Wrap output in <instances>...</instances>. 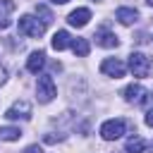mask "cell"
<instances>
[{"mask_svg": "<svg viewBox=\"0 0 153 153\" xmlns=\"http://www.w3.org/2000/svg\"><path fill=\"white\" fill-rule=\"evenodd\" d=\"M24 153H41V148L38 146H29V148H24Z\"/></svg>", "mask_w": 153, "mask_h": 153, "instance_id": "ffe728a7", "label": "cell"}, {"mask_svg": "<svg viewBox=\"0 0 153 153\" xmlns=\"http://www.w3.org/2000/svg\"><path fill=\"white\" fill-rule=\"evenodd\" d=\"M148 96H151V93H148L141 84H129V86L124 88V100H127V103H134V105L148 103V100H151Z\"/></svg>", "mask_w": 153, "mask_h": 153, "instance_id": "5b68a950", "label": "cell"}, {"mask_svg": "<svg viewBox=\"0 0 153 153\" xmlns=\"http://www.w3.org/2000/svg\"><path fill=\"white\" fill-rule=\"evenodd\" d=\"M12 10H14V2H12V0H0V31L10 26V17H7V14H10Z\"/></svg>", "mask_w": 153, "mask_h": 153, "instance_id": "7c38bea8", "label": "cell"}, {"mask_svg": "<svg viewBox=\"0 0 153 153\" xmlns=\"http://www.w3.org/2000/svg\"><path fill=\"white\" fill-rule=\"evenodd\" d=\"M93 2H100V0H93Z\"/></svg>", "mask_w": 153, "mask_h": 153, "instance_id": "cb8c5ba5", "label": "cell"}, {"mask_svg": "<svg viewBox=\"0 0 153 153\" xmlns=\"http://www.w3.org/2000/svg\"><path fill=\"white\" fill-rule=\"evenodd\" d=\"M43 31H45V24L38 22L36 17L24 14V17L19 19V33H24V36H29V38H41Z\"/></svg>", "mask_w": 153, "mask_h": 153, "instance_id": "6da1fadb", "label": "cell"}, {"mask_svg": "<svg viewBox=\"0 0 153 153\" xmlns=\"http://www.w3.org/2000/svg\"><path fill=\"white\" fill-rule=\"evenodd\" d=\"M7 120H29L31 117V103L29 100H17L5 110Z\"/></svg>", "mask_w": 153, "mask_h": 153, "instance_id": "52a82bcc", "label": "cell"}, {"mask_svg": "<svg viewBox=\"0 0 153 153\" xmlns=\"http://www.w3.org/2000/svg\"><path fill=\"white\" fill-rule=\"evenodd\" d=\"M146 2H148V5H151V7H153V0H146Z\"/></svg>", "mask_w": 153, "mask_h": 153, "instance_id": "7402d4cb", "label": "cell"}, {"mask_svg": "<svg viewBox=\"0 0 153 153\" xmlns=\"http://www.w3.org/2000/svg\"><path fill=\"white\" fill-rule=\"evenodd\" d=\"M115 17H117V22H120V24L129 26V24H134V22L139 19V12H136L134 7H120V10L115 12Z\"/></svg>", "mask_w": 153, "mask_h": 153, "instance_id": "8fae6325", "label": "cell"}, {"mask_svg": "<svg viewBox=\"0 0 153 153\" xmlns=\"http://www.w3.org/2000/svg\"><path fill=\"white\" fill-rule=\"evenodd\" d=\"M55 5H65V2H69V0H53Z\"/></svg>", "mask_w": 153, "mask_h": 153, "instance_id": "44dd1931", "label": "cell"}, {"mask_svg": "<svg viewBox=\"0 0 153 153\" xmlns=\"http://www.w3.org/2000/svg\"><path fill=\"white\" fill-rule=\"evenodd\" d=\"M143 139H139V136H131V139H127V153H143Z\"/></svg>", "mask_w": 153, "mask_h": 153, "instance_id": "2e32d148", "label": "cell"}, {"mask_svg": "<svg viewBox=\"0 0 153 153\" xmlns=\"http://www.w3.org/2000/svg\"><path fill=\"white\" fill-rule=\"evenodd\" d=\"M88 19H91V10H86V7H79V10L69 12V17H67V22H69L72 26H76V29L86 26V24H88Z\"/></svg>", "mask_w": 153, "mask_h": 153, "instance_id": "9c48e42d", "label": "cell"}, {"mask_svg": "<svg viewBox=\"0 0 153 153\" xmlns=\"http://www.w3.org/2000/svg\"><path fill=\"white\" fill-rule=\"evenodd\" d=\"M124 129H127V122L124 120H108L100 127V136L105 141H115V139H120L124 134Z\"/></svg>", "mask_w": 153, "mask_h": 153, "instance_id": "277c9868", "label": "cell"}, {"mask_svg": "<svg viewBox=\"0 0 153 153\" xmlns=\"http://www.w3.org/2000/svg\"><path fill=\"white\" fill-rule=\"evenodd\" d=\"M43 65H45V53H43V50L31 53L29 60H26V69H29L31 74H38V72L43 69Z\"/></svg>", "mask_w": 153, "mask_h": 153, "instance_id": "30bf717a", "label": "cell"}, {"mask_svg": "<svg viewBox=\"0 0 153 153\" xmlns=\"http://www.w3.org/2000/svg\"><path fill=\"white\" fill-rule=\"evenodd\" d=\"M151 153H153V143H151Z\"/></svg>", "mask_w": 153, "mask_h": 153, "instance_id": "603a6c76", "label": "cell"}, {"mask_svg": "<svg viewBox=\"0 0 153 153\" xmlns=\"http://www.w3.org/2000/svg\"><path fill=\"white\" fill-rule=\"evenodd\" d=\"M93 38H96V43H98L100 48H117V45H120V38H117L112 31H108V29H98Z\"/></svg>", "mask_w": 153, "mask_h": 153, "instance_id": "ba28073f", "label": "cell"}, {"mask_svg": "<svg viewBox=\"0 0 153 153\" xmlns=\"http://www.w3.org/2000/svg\"><path fill=\"white\" fill-rule=\"evenodd\" d=\"M36 12L43 17V24H50V22H53V14H50V10H48L45 5H36Z\"/></svg>", "mask_w": 153, "mask_h": 153, "instance_id": "e0dca14e", "label": "cell"}, {"mask_svg": "<svg viewBox=\"0 0 153 153\" xmlns=\"http://www.w3.org/2000/svg\"><path fill=\"white\" fill-rule=\"evenodd\" d=\"M5 79H7V69H5V65L0 62V86L5 84Z\"/></svg>", "mask_w": 153, "mask_h": 153, "instance_id": "ac0fdd59", "label": "cell"}, {"mask_svg": "<svg viewBox=\"0 0 153 153\" xmlns=\"http://www.w3.org/2000/svg\"><path fill=\"white\" fill-rule=\"evenodd\" d=\"M100 72H103V74H108V76L122 79V76L127 74V65H124L122 60H117V57H108V60H103V62H100Z\"/></svg>", "mask_w": 153, "mask_h": 153, "instance_id": "8992f818", "label": "cell"}, {"mask_svg": "<svg viewBox=\"0 0 153 153\" xmlns=\"http://www.w3.org/2000/svg\"><path fill=\"white\" fill-rule=\"evenodd\" d=\"M69 45H72L74 55H79V57H86V55H88V50H91V45H88V41H86V38H74Z\"/></svg>", "mask_w": 153, "mask_h": 153, "instance_id": "5bb4252c", "label": "cell"}, {"mask_svg": "<svg viewBox=\"0 0 153 153\" xmlns=\"http://www.w3.org/2000/svg\"><path fill=\"white\" fill-rule=\"evenodd\" d=\"M146 124H148V127H153V110H148V112H146Z\"/></svg>", "mask_w": 153, "mask_h": 153, "instance_id": "d6986e66", "label": "cell"}, {"mask_svg": "<svg viewBox=\"0 0 153 153\" xmlns=\"http://www.w3.org/2000/svg\"><path fill=\"white\" fill-rule=\"evenodd\" d=\"M50 43H53V48H55V50H65V48L72 43V36H69L67 31H57V33L53 36V41H50Z\"/></svg>", "mask_w": 153, "mask_h": 153, "instance_id": "4fadbf2b", "label": "cell"}, {"mask_svg": "<svg viewBox=\"0 0 153 153\" xmlns=\"http://www.w3.org/2000/svg\"><path fill=\"white\" fill-rule=\"evenodd\" d=\"M55 81L50 74H41L38 81H36V96H38V103H50L55 98Z\"/></svg>", "mask_w": 153, "mask_h": 153, "instance_id": "7a4b0ae2", "label": "cell"}, {"mask_svg": "<svg viewBox=\"0 0 153 153\" xmlns=\"http://www.w3.org/2000/svg\"><path fill=\"white\" fill-rule=\"evenodd\" d=\"M22 136L19 127H0V139L2 141H17Z\"/></svg>", "mask_w": 153, "mask_h": 153, "instance_id": "9a60e30c", "label": "cell"}, {"mask_svg": "<svg viewBox=\"0 0 153 153\" xmlns=\"http://www.w3.org/2000/svg\"><path fill=\"white\" fill-rule=\"evenodd\" d=\"M129 69L134 72V76L143 79V76H148V72H151V60H148L143 53H131V55H129Z\"/></svg>", "mask_w": 153, "mask_h": 153, "instance_id": "3957f363", "label": "cell"}]
</instances>
